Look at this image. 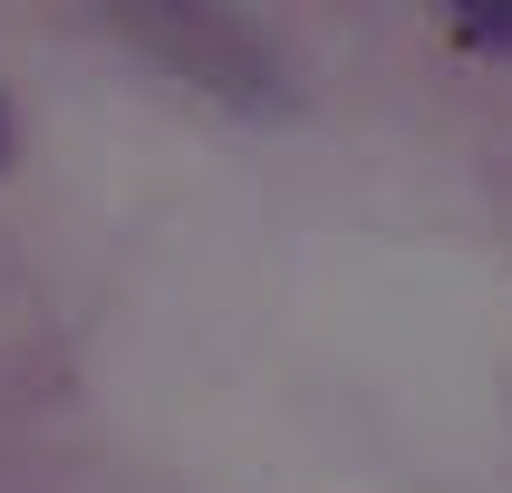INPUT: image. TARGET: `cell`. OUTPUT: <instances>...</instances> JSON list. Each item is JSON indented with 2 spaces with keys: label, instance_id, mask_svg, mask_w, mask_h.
Wrapping results in <instances>:
<instances>
[{
  "label": "cell",
  "instance_id": "cell-1",
  "mask_svg": "<svg viewBox=\"0 0 512 493\" xmlns=\"http://www.w3.org/2000/svg\"><path fill=\"white\" fill-rule=\"evenodd\" d=\"M445 39L474 58H512V0H455L445 10Z\"/></svg>",
  "mask_w": 512,
  "mask_h": 493
},
{
  "label": "cell",
  "instance_id": "cell-2",
  "mask_svg": "<svg viewBox=\"0 0 512 493\" xmlns=\"http://www.w3.org/2000/svg\"><path fill=\"white\" fill-rule=\"evenodd\" d=\"M10 155H20V136H10V97H0V165H10Z\"/></svg>",
  "mask_w": 512,
  "mask_h": 493
}]
</instances>
